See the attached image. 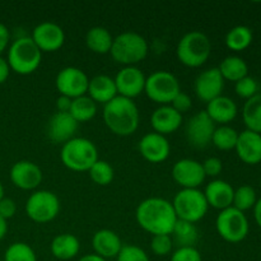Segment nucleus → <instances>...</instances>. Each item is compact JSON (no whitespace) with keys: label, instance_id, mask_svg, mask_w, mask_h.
Instances as JSON below:
<instances>
[{"label":"nucleus","instance_id":"5701e85b","mask_svg":"<svg viewBox=\"0 0 261 261\" xmlns=\"http://www.w3.org/2000/svg\"><path fill=\"white\" fill-rule=\"evenodd\" d=\"M209 206L219 212L229 208L233 204L234 189L224 180H213L205 186L203 191Z\"/></svg>","mask_w":261,"mask_h":261},{"label":"nucleus","instance_id":"4468645a","mask_svg":"<svg viewBox=\"0 0 261 261\" xmlns=\"http://www.w3.org/2000/svg\"><path fill=\"white\" fill-rule=\"evenodd\" d=\"M171 175L175 182L182 189H199L206 177L201 163L191 158L178 160L173 165Z\"/></svg>","mask_w":261,"mask_h":261},{"label":"nucleus","instance_id":"49530a36","mask_svg":"<svg viewBox=\"0 0 261 261\" xmlns=\"http://www.w3.org/2000/svg\"><path fill=\"white\" fill-rule=\"evenodd\" d=\"M10 66L8 64L7 59L0 56V84L5 83L7 79L9 78V74H10Z\"/></svg>","mask_w":261,"mask_h":261},{"label":"nucleus","instance_id":"bb28decb","mask_svg":"<svg viewBox=\"0 0 261 261\" xmlns=\"http://www.w3.org/2000/svg\"><path fill=\"white\" fill-rule=\"evenodd\" d=\"M114 42V37L110 33L107 28L96 25V27L89 28L88 32L86 33V45L92 53L105 55L110 54Z\"/></svg>","mask_w":261,"mask_h":261},{"label":"nucleus","instance_id":"f8f14e48","mask_svg":"<svg viewBox=\"0 0 261 261\" xmlns=\"http://www.w3.org/2000/svg\"><path fill=\"white\" fill-rule=\"evenodd\" d=\"M216 130V124L212 121L205 111H199L189 119L186 124V139L194 148L208 147L212 143V137Z\"/></svg>","mask_w":261,"mask_h":261},{"label":"nucleus","instance_id":"0eeeda50","mask_svg":"<svg viewBox=\"0 0 261 261\" xmlns=\"http://www.w3.org/2000/svg\"><path fill=\"white\" fill-rule=\"evenodd\" d=\"M178 221L198 223L208 213L209 205L204 193L199 189H181L172 200Z\"/></svg>","mask_w":261,"mask_h":261},{"label":"nucleus","instance_id":"393cba45","mask_svg":"<svg viewBox=\"0 0 261 261\" xmlns=\"http://www.w3.org/2000/svg\"><path fill=\"white\" fill-rule=\"evenodd\" d=\"M87 96L93 99L97 105H106L111 99H114L117 96L116 84H115L114 78L106 74H98L94 75L93 78L89 79L88 91Z\"/></svg>","mask_w":261,"mask_h":261},{"label":"nucleus","instance_id":"a19ab883","mask_svg":"<svg viewBox=\"0 0 261 261\" xmlns=\"http://www.w3.org/2000/svg\"><path fill=\"white\" fill-rule=\"evenodd\" d=\"M203 166L204 173H205L206 177H217L218 175H221L222 170H223V163L222 160L218 157H209L201 163Z\"/></svg>","mask_w":261,"mask_h":261},{"label":"nucleus","instance_id":"58836bf2","mask_svg":"<svg viewBox=\"0 0 261 261\" xmlns=\"http://www.w3.org/2000/svg\"><path fill=\"white\" fill-rule=\"evenodd\" d=\"M117 261H150L147 252L137 245H124L116 257Z\"/></svg>","mask_w":261,"mask_h":261},{"label":"nucleus","instance_id":"ddd939ff","mask_svg":"<svg viewBox=\"0 0 261 261\" xmlns=\"http://www.w3.org/2000/svg\"><path fill=\"white\" fill-rule=\"evenodd\" d=\"M31 38L41 53H54L63 47L65 42V32L58 23L46 20L38 23L33 28Z\"/></svg>","mask_w":261,"mask_h":261},{"label":"nucleus","instance_id":"cd10ccee","mask_svg":"<svg viewBox=\"0 0 261 261\" xmlns=\"http://www.w3.org/2000/svg\"><path fill=\"white\" fill-rule=\"evenodd\" d=\"M218 70L224 81L228 82H239L240 79L249 75V65L242 58L236 55L227 56L219 64Z\"/></svg>","mask_w":261,"mask_h":261},{"label":"nucleus","instance_id":"f3484780","mask_svg":"<svg viewBox=\"0 0 261 261\" xmlns=\"http://www.w3.org/2000/svg\"><path fill=\"white\" fill-rule=\"evenodd\" d=\"M195 94L201 102L209 103L217 97L222 96L224 89V79L218 68H209L201 71L194 83Z\"/></svg>","mask_w":261,"mask_h":261},{"label":"nucleus","instance_id":"dca6fc26","mask_svg":"<svg viewBox=\"0 0 261 261\" xmlns=\"http://www.w3.org/2000/svg\"><path fill=\"white\" fill-rule=\"evenodd\" d=\"M9 177L15 188L25 191H36V189L42 182L43 173L36 163L22 160L12 166Z\"/></svg>","mask_w":261,"mask_h":261},{"label":"nucleus","instance_id":"c03bdc74","mask_svg":"<svg viewBox=\"0 0 261 261\" xmlns=\"http://www.w3.org/2000/svg\"><path fill=\"white\" fill-rule=\"evenodd\" d=\"M10 32L4 23L0 22V56L9 47L10 45Z\"/></svg>","mask_w":261,"mask_h":261},{"label":"nucleus","instance_id":"8fccbe9b","mask_svg":"<svg viewBox=\"0 0 261 261\" xmlns=\"http://www.w3.org/2000/svg\"><path fill=\"white\" fill-rule=\"evenodd\" d=\"M8 232V222L0 217V241L5 237Z\"/></svg>","mask_w":261,"mask_h":261},{"label":"nucleus","instance_id":"ea45409f","mask_svg":"<svg viewBox=\"0 0 261 261\" xmlns=\"http://www.w3.org/2000/svg\"><path fill=\"white\" fill-rule=\"evenodd\" d=\"M171 261H203L196 247H177L171 255Z\"/></svg>","mask_w":261,"mask_h":261},{"label":"nucleus","instance_id":"e433bc0d","mask_svg":"<svg viewBox=\"0 0 261 261\" xmlns=\"http://www.w3.org/2000/svg\"><path fill=\"white\" fill-rule=\"evenodd\" d=\"M234 91H236L237 96L241 97V98H245L247 101L251 97L256 96L257 91H259V84L255 81V78L247 75L234 83Z\"/></svg>","mask_w":261,"mask_h":261},{"label":"nucleus","instance_id":"9b49d317","mask_svg":"<svg viewBox=\"0 0 261 261\" xmlns=\"http://www.w3.org/2000/svg\"><path fill=\"white\" fill-rule=\"evenodd\" d=\"M89 78L86 71L76 66H66L61 69L55 79V86L59 94L70 99L86 96Z\"/></svg>","mask_w":261,"mask_h":261},{"label":"nucleus","instance_id":"4be33fe9","mask_svg":"<svg viewBox=\"0 0 261 261\" xmlns=\"http://www.w3.org/2000/svg\"><path fill=\"white\" fill-rule=\"evenodd\" d=\"M122 241L116 232L111 229H99L92 237V247L94 254L103 257L105 260L116 259L122 249Z\"/></svg>","mask_w":261,"mask_h":261},{"label":"nucleus","instance_id":"3c124183","mask_svg":"<svg viewBox=\"0 0 261 261\" xmlns=\"http://www.w3.org/2000/svg\"><path fill=\"white\" fill-rule=\"evenodd\" d=\"M4 186H3V184L0 182V200H2V199H4L5 198V195H4Z\"/></svg>","mask_w":261,"mask_h":261},{"label":"nucleus","instance_id":"c85d7f7f","mask_svg":"<svg viewBox=\"0 0 261 261\" xmlns=\"http://www.w3.org/2000/svg\"><path fill=\"white\" fill-rule=\"evenodd\" d=\"M170 236L173 245L176 244L178 247H195L199 241L198 227L190 222L178 221V219Z\"/></svg>","mask_w":261,"mask_h":261},{"label":"nucleus","instance_id":"2f4dec72","mask_svg":"<svg viewBox=\"0 0 261 261\" xmlns=\"http://www.w3.org/2000/svg\"><path fill=\"white\" fill-rule=\"evenodd\" d=\"M254 40L252 31L247 25H236L231 28L226 35V45L232 51H244L249 47Z\"/></svg>","mask_w":261,"mask_h":261},{"label":"nucleus","instance_id":"412c9836","mask_svg":"<svg viewBox=\"0 0 261 261\" xmlns=\"http://www.w3.org/2000/svg\"><path fill=\"white\" fill-rule=\"evenodd\" d=\"M234 149L244 163L250 166L259 165L261 162V134L251 130L239 133V139Z\"/></svg>","mask_w":261,"mask_h":261},{"label":"nucleus","instance_id":"f704fd0d","mask_svg":"<svg viewBox=\"0 0 261 261\" xmlns=\"http://www.w3.org/2000/svg\"><path fill=\"white\" fill-rule=\"evenodd\" d=\"M256 201H257V195L255 189L252 188V186L244 185V186H240L239 189L234 190L233 204H232V206L245 213V212L249 211V209L254 208Z\"/></svg>","mask_w":261,"mask_h":261},{"label":"nucleus","instance_id":"7c9ffc66","mask_svg":"<svg viewBox=\"0 0 261 261\" xmlns=\"http://www.w3.org/2000/svg\"><path fill=\"white\" fill-rule=\"evenodd\" d=\"M69 114L73 116L78 124L81 122L91 121L94 116L97 115V103L88 96H82L78 98H74L71 101L70 110Z\"/></svg>","mask_w":261,"mask_h":261},{"label":"nucleus","instance_id":"a878e982","mask_svg":"<svg viewBox=\"0 0 261 261\" xmlns=\"http://www.w3.org/2000/svg\"><path fill=\"white\" fill-rule=\"evenodd\" d=\"M50 251L55 259L68 261L78 256L81 251V241L71 233H61L54 237L50 245Z\"/></svg>","mask_w":261,"mask_h":261},{"label":"nucleus","instance_id":"6e6552de","mask_svg":"<svg viewBox=\"0 0 261 261\" xmlns=\"http://www.w3.org/2000/svg\"><path fill=\"white\" fill-rule=\"evenodd\" d=\"M181 92V86L176 75L167 70H155L145 79L144 93L150 101L160 106L171 105Z\"/></svg>","mask_w":261,"mask_h":261},{"label":"nucleus","instance_id":"9d476101","mask_svg":"<svg viewBox=\"0 0 261 261\" xmlns=\"http://www.w3.org/2000/svg\"><path fill=\"white\" fill-rule=\"evenodd\" d=\"M24 209L31 221L38 224L48 223L59 216L60 200L53 191L36 190L28 196Z\"/></svg>","mask_w":261,"mask_h":261},{"label":"nucleus","instance_id":"aec40b11","mask_svg":"<svg viewBox=\"0 0 261 261\" xmlns=\"http://www.w3.org/2000/svg\"><path fill=\"white\" fill-rule=\"evenodd\" d=\"M182 115L176 111L171 105H163L153 111L150 116V125L153 132L166 137L177 132L182 124Z\"/></svg>","mask_w":261,"mask_h":261},{"label":"nucleus","instance_id":"a211bd4d","mask_svg":"<svg viewBox=\"0 0 261 261\" xmlns=\"http://www.w3.org/2000/svg\"><path fill=\"white\" fill-rule=\"evenodd\" d=\"M142 157L150 163H162L171 153V144L168 139L158 133H148L143 135L138 144Z\"/></svg>","mask_w":261,"mask_h":261},{"label":"nucleus","instance_id":"c9c22d12","mask_svg":"<svg viewBox=\"0 0 261 261\" xmlns=\"http://www.w3.org/2000/svg\"><path fill=\"white\" fill-rule=\"evenodd\" d=\"M3 261H37V255L25 242H14L5 250Z\"/></svg>","mask_w":261,"mask_h":261},{"label":"nucleus","instance_id":"72a5a7b5","mask_svg":"<svg viewBox=\"0 0 261 261\" xmlns=\"http://www.w3.org/2000/svg\"><path fill=\"white\" fill-rule=\"evenodd\" d=\"M91 180L98 186H107L114 181L115 172L112 166L103 160H98L88 170Z\"/></svg>","mask_w":261,"mask_h":261},{"label":"nucleus","instance_id":"473e14b6","mask_svg":"<svg viewBox=\"0 0 261 261\" xmlns=\"http://www.w3.org/2000/svg\"><path fill=\"white\" fill-rule=\"evenodd\" d=\"M239 139V133L229 125H219L212 137V144L219 150L234 149Z\"/></svg>","mask_w":261,"mask_h":261},{"label":"nucleus","instance_id":"39448f33","mask_svg":"<svg viewBox=\"0 0 261 261\" xmlns=\"http://www.w3.org/2000/svg\"><path fill=\"white\" fill-rule=\"evenodd\" d=\"M41 60L42 53L28 36L15 38L8 47L7 61L10 70L20 75H28L37 70Z\"/></svg>","mask_w":261,"mask_h":261},{"label":"nucleus","instance_id":"2eb2a0df","mask_svg":"<svg viewBox=\"0 0 261 261\" xmlns=\"http://www.w3.org/2000/svg\"><path fill=\"white\" fill-rule=\"evenodd\" d=\"M145 79L147 76L138 66H124L114 78L117 96L129 99H134L135 97L140 96L144 92Z\"/></svg>","mask_w":261,"mask_h":261},{"label":"nucleus","instance_id":"1a4fd4ad","mask_svg":"<svg viewBox=\"0 0 261 261\" xmlns=\"http://www.w3.org/2000/svg\"><path fill=\"white\" fill-rule=\"evenodd\" d=\"M216 228L224 241L229 244H239L249 234L250 224L244 212L229 206L219 212L216 219Z\"/></svg>","mask_w":261,"mask_h":261},{"label":"nucleus","instance_id":"c756f323","mask_svg":"<svg viewBox=\"0 0 261 261\" xmlns=\"http://www.w3.org/2000/svg\"><path fill=\"white\" fill-rule=\"evenodd\" d=\"M242 120L246 130L261 134V93L247 99L242 109Z\"/></svg>","mask_w":261,"mask_h":261},{"label":"nucleus","instance_id":"37998d69","mask_svg":"<svg viewBox=\"0 0 261 261\" xmlns=\"http://www.w3.org/2000/svg\"><path fill=\"white\" fill-rule=\"evenodd\" d=\"M17 213V204L13 199L4 198L0 200V217L8 222V219L13 218Z\"/></svg>","mask_w":261,"mask_h":261},{"label":"nucleus","instance_id":"09e8293b","mask_svg":"<svg viewBox=\"0 0 261 261\" xmlns=\"http://www.w3.org/2000/svg\"><path fill=\"white\" fill-rule=\"evenodd\" d=\"M78 261H107V260H105L103 257H101V256H98V255H96L93 252V254H87V255H84V256H82L81 259H79Z\"/></svg>","mask_w":261,"mask_h":261},{"label":"nucleus","instance_id":"4c0bfd02","mask_svg":"<svg viewBox=\"0 0 261 261\" xmlns=\"http://www.w3.org/2000/svg\"><path fill=\"white\" fill-rule=\"evenodd\" d=\"M173 249V241L170 234H157L150 240V250L157 256H167Z\"/></svg>","mask_w":261,"mask_h":261},{"label":"nucleus","instance_id":"423d86ee","mask_svg":"<svg viewBox=\"0 0 261 261\" xmlns=\"http://www.w3.org/2000/svg\"><path fill=\"white\" fill-rule=\"evenodd\" d=\"M212 42L201 31H190L180 38L176 47L178 61L188 68H199L208 61Z\"/></svg>","mask_w":261,"mask_h":261},{"label":"nucleus","instance_id":"79ce46f5","mask_svg":"<svg viewBox=\"0 0 261 261\" xmlns=\"http://www.w3.org/2000/svg\"><path fill=\"white\" fill-rule=\"evenodd\" d=\"M171 106L176 110L177 112H180L181 115L185 114V112H189L193 107V99L189 96L188 93L181 91L177 96L173 98V101L171 102Z\"/></svg>","mask_w":261,"mask_h":261},{"label":"nucleus","instance_id":"20e7f679","mask_svg":"<svg viewBox=\"0 0 261 261\" xmlns=\"http://www.w3.org/2000/svg\"><path fill=\"white\" fill-rule=\"evenodd\" d=\"M149 46L147 40L134 31H126L114 37L110 54L117 64L137 66L148 55Z\"/></svg>","mask_w":261,"mask_h":261},{"label":"nucleus","instance_id":"a18cd8bd","mask_svg":"<svg viewBox=\"0 0 261 261\" xmlns=\"http://www.w3.org/2000/svg\"><path fill=\"white\" fill-rule=\"evenodd\" d=\"M71 101H73V99L68 98V97L59 96L58 98H56V103H55L58 112H69V110H70V106H71Z\"/></svg>","mask_w":261,"mask_h":261},{"label":"nucleus","instance_id":"f257e3e1","mask_svg":"<svg viewBox=\"0 0 261 261\" xmlns=\"http://www.w3.org/2000/svg\"><path fill=\"white\" fill-rule=\"evenodd\" d=\"M135 219L140 228L152 236L171 234L177 222L172 203L157 196L140 201L135 211Z\"/></svg>","mask_w":261,"mask_h":261},{"label":"nucleus","instance_id":"6ab92c4d","mask_svg":"<svg viewBox=\"0 0 261 261\" xmlns=\"http://www.w3.org/2000/svg\"><path fill=\"white\" fill-rule=\"evenodd\" d=\"M78 125L69 112H55L47 121L46 134L55 144H64L68 140L73 139L78 130Z\"/></svg>","mask_w":261,"mask_h":261},{"label":"nucleus","instance_id":"7ed1b4c3","mask_svg":"<svg viewBox=\"0 0 261 261\" xmlns=\"http://www.w3.org/2000/svg\"><path fill=\"white\" fill-rule=\"evenodd\" d=\"M60 160L68 170L88 172L89 168L99 160L98 149L92 140L83 137H74L63 144Z\"/></svg>","mask_w":261,"mask_h":261},{"label":"nucleus","instance_id":"f03ea898","mask_svg":"<svg viewBox=\"0 0 261 261\" xmlns=\"http://www.w3.org/2000/svg\"><path fill=\"white\" fill-rule=\"evenodd\" d=\"M103 121L110 132L119 137H129L139 127L140 114L133 99L116 96L103 106Z\"/></svg>","mask_w":261,"mask_h":261},{"label":"nucleus","instance_id":"b1692460","mask_svg":"<svg viewBox=\"0 0 261 261\" xmlns=\"http://www.w3.org/2000/svg\"><path fill=\"white\" fill-rule=\"evenodd\" d=\"M204 111L208 114L214 124L228 125L229 122L236 119L239 109L233 99L222 94L206 103V109Z\"/></svg>","mask_w":261,"mask_h":261},{"label":"nucleus","instance_id":"de8ad7c7","mask_svg":"<svg viewBox=\"0 0 261 261\" xmlns=\"http://www.w3.org/2000/svg\"><path fill=\"white\" fill-rule=\"evenodd\" d=\"M254 218H255V222L257 223V226L261 228V198L257 199L256 204H255L254 208Z\"/></svg>","mask_w":261,"mask_h":261}]
</instances>
